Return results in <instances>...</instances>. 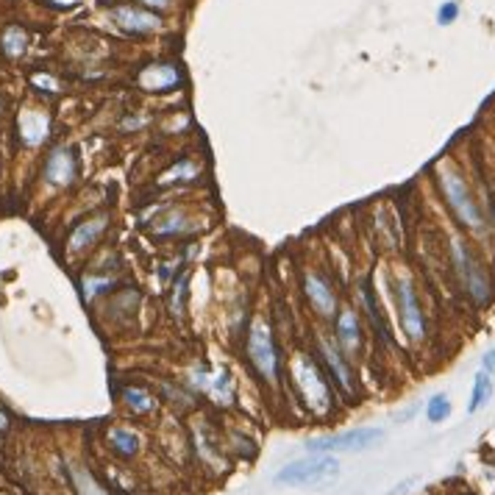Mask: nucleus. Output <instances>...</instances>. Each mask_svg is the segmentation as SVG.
Returning <instances> with one entry per match:
<instances>
[{
  "label": "nucleus",
  "instance_id": "f257e3e1",
  "mask_svg": "<svg viewBox=\"0 0 495 495\" xmlns=\"http://www.w3.org/2000/svg\"><path fill=\"white\" fill-rule=\"evenodd\" d=\"M337 462L331 456H312V459H298L287 468H281L276 481L289 484V487H314V484L337 479Z\"/></svg>",
  "mask_w": 495,
  "mask_h": 495
},
{
  "label": "nucleus",
  "instance_id": "f03ea898",
  "mask_svg": "<svg viewBox=\"0 0 495 495\" xmlns=\"http://www.w3.org/2000/svg\"><path fill=\"white\" fill-rule=\"evenodd\" d=\"M440 186H443L445 201H448V206L454 209V214H456L465 226H470V229H481V223H484V220H481V211L476 206V201L470 198L465 181H462L454 170H443Z\"/></svg>",
  "mask_w": 495,
  "mask_h": 495
},
{
  "label": "nucleus",
  "instance_id": "7ed1b4c3",
  "mask_svg": "<svg viewBox=\"0 0 495 495\" xmlns=\"http://www.w3.org/2000/svg\"><path fill=\"white\" fill-rule=\"evenodd\" d=\"M248 356H251V362L256 365V370H259L267 381H276V376H279V356H276L273 334H270V329H267L261 320H256V323L251 326V334H248Z\"/></svg>",
  "mask_w": 495,
  "mask_h": 495
},
{
  "label": "nucleus",
  "instance_id": "20e7f679",
  "mask_svg": "<svg viewBox=\"0 0 495 495\" xmlns=\"http://www.w3.org/2000/svg\"><path fill=\"white\" fill-rule=\"evenodd\" d=\"M384 437L381 429H351L342 434H331L323 440H312L306 445L309 454H342V451H365L373 443H379Z\"/></svg>",
  "mask_w": 495,
  "mask_h": 495
},
{
  "label": "nucleus",
  "instance_id": "39448f33",
  "mask_svg": "<svg viewBox=\"0 0 495 495\" xmlns=\"http://www.w3.org/2000/svg\"><path fill=\"white\" fill-rule=\"evenodd\" d=\"M451 254H454L456 270H459V276H462V284L468 287L470 298H473L476 304H487V301H490V292H493L487 273L476 264L473 254H470L462 242H454V245H451Z\"/></svg>",
  "mask_w": 495,
  "mask_h": 495
},
{
  "label": "nucleus",
  "instance_id": "423d86ee",
  "mask_svg": "<svg viewBox=\"0 0 495 495\" xmlns=\"http://www.w3.org/2000/svg\"><path fill=\"white\" fill-rule=\"evenodd\" d=\"M292 370H295V381H298V387L304 392L306 404L312 406V412L326 415L329 406H331V401H329V387H326L320 370H317L309 359H298V362L292 365Z\"/></svg>",
  "mask_w": 495,
  "mask_h": 495
},
{
  "label": "nucleus",
  "instance_id": "0eeeda50",
  "mask_svg": "<svg viewBox=\"0 0 495 495\" xmlns=\"http://www.w3.org/2000/svg\"><path fill=\"white\" fill-rule=\"evenodd\" d=\"M189 381H192L201 392L211 395L217 404H231V401H234V379H231L229 370H214V373H209L206 367H201V370L195 367V370L189 373Z\"/></svg>",
  "mask_w": 495,
  "mask_h": 495
},
{
  "label": "nucleus",
  "instance_id": "6e6552de",
  "mask_svg": "<svg viewBox=\"0 0 495 495\" xmlns=\"http://www.w3.org/2000/svg\"><path fill=\"white\" fill-rule=\"evenodd\" d=\"M398 301H401V320H404V329L412 339L423 337V312L417 306L415 292H412V284L406 279H398Z\"/></svg>",
  "mask_w": 495,
  "mask_h": 495
},
{
  "label": "nucleus",
  "instance_id": "1a4fd4ad",
  "mask_svg": "<svg viewBox=\"0 0 495 495\" xmlns=\"http://www.w3.org/2000/svg\"><path fill=\"white\" fill-rule=\"evenodd\" d=\"M111 17H114L117 26H123L126 31H134V34H145V31L159 28L156 14L142 11V9H134V6H117V9H111Z\"/></svg>",
  "mask_w": 495,
  "mask_h": 495
},
{
  "label": "nucleus",
  "instance_id": "9d476101",
  "mask_svg": "<svg viewBox=\"0 0 495 495\" xmlns=\"http://www.w3.org/2000/svg\"><path fill=\"white\" fill-rule=\"evenodd\" d=\"M320 356L326 359V365H329V370H331V376L337 379L339 390L348 392V395H354V376H351V367H348L345 356L339 354L329 339H320Z\"/></svg>",
  "mask_w": 495,
  "mask_h": 495
},
{
  "label": "nucleus",
  "instance_id": "9b49d317",
  "mask_svg": "<svg viewBox=\"0 0 495 495\" xmlns=\"http://www.w3.org/2000/svg\"><path fill=\"white\" fill-rule=\"evenodd\" d=\"M45 176L48 181L56 184V186H64V184L73 181L76 176V164H73V154L67 148H56L45 164Z\"/></svg>",
  "mask_w": 495,
  "mask_h": 495
},
{
  "label": "nucleus",
  "instance_id": "f8f14e48",
  "mask_svg": "<svg viewBox=\"0 0 495 495\" xmlns=\"http://www.w3.org/2000/svg\"><path fill=\"white\" fill-rule=\"evenodd\" d=\"M306 298L312 301V306L317 309L320 314H334L337 309V298L334 292L329 289V284L320 279V276H306Z\"/></svg>",
  "mask_w": 495,
  "mask_h": 495
},
{
  "label": "nucleus",
  "instance_id": "ddd939ff",
  "mask_svg": "<svg viewBox=\"0 0 495 495\" xmlns=\"http://www.w3.org/2000/svg\"><path fill=\"white\" fill-rule=\"evenodd\" d=\"M337 339H339V345H342L348 354H356V348H359V320H356V312L345 309V312L339 314Z\"/></svg>",
  "mask_w": 495,
  "mask_h": 495
},
{
  "label": "nucleus",
  "instance_id": "4468645a",
  "mask_svg": "<svg viewBox=\"0 0 495 495\" xmlns=\"http://www.w3.org/2000/svg\"><path fill=\"white\" fill-rule=\"evenodd\" d=\"M173 84H179V70L173 67H148L139 73L142 89H170Z\"/></svg>",
  "mask_w": 495,
  "mask_h": 495
},
{
  "label": "nucleus",
  "instance_id": "2eb2a0df",
  "mask_svg": "<svg viewBox=\"0 0 495 495\" xmlns=\"http://www.w3.org/2000/svg\"><path fill=\"white\" fill-rule=\"evenodd\" d=\"M67 473H70V479H73V487H76V493L79 495H109L95 481V476L89 473V470H84L81 465H67Z\"/></svg>",
  "mask_w": 495,
  "mask_h": 495
},
{
  "label": "nucleus",
  "instance_id": "dca6fc26",
  "mask_svg": "<svg viewBox=\"0 0 495 495\" xmlns=\"http://www.w3.org/2000/svg\"><path fill=\"white\" fill-rule=\"evenodd\" d=\"M104 229H106V217L89 220V223H81L79 229L73 231V236H70V248H73V251H84L89 242L98 239V234H101Z\"/></svg>",
  "mask_w": 495,
  "mask_h": 495
},
{
  "label": "nucleus",
  "instance_id": "f3484780",
  "mask_svg": "<svg viewBox=\"0 0 495 495\" xmlns=\"http://www.w3.org/2000/svg\"><path fill=\"white\" fill-rule=\"evenodd\" d=\"M20 129H23V139H26L28 145H36V142H42V136H45V131H48V117L31 111V114H26V117L20 120Z\"/></svg>",
  "mask_w": 495,
  "mask_h": 495
},
{
  "label": "nucleus",
  "instance_id": "a211bd4d",
  "mask_svg": "<svg viewBox=\"0 0 495 495\" xmlns=\"http://www.w3.org/2000/svg\"><path fill=\"white\" fill-rule=\"evenodd\" d=\"M3 53L6 56H20V53L26 51V45H28V36H26V31L20 26H11V28H6L3 31Z\"/></svg>",
  "mask_w": 495,
  "mask_h": 495
},
{
  "label": "nucleus",
  "instance_id": "6ab92c4d",
  "mask_svg": "<svg viewBox=\"0 0 495 495\" xmlns=\"http://www.w3.org/2000/svg\"><path fill=\"white\" fill-rule=\"evenodd\" d=\"M490 395H493V381H490L484 373H479V376H476V384H473V395H470L468 412H479V409L490 401Z\"/></svg>",
  "mask_w": 495,
  "mask_h": 495
},
{
  "label": "nucleus",
  "instance_id": "aec40b11",
  "mask_svg": "<svg viewBox=\"0 0 495 495\" xmlns=\"http://www.w3.org/2000/svg\"><path fill=\"white\" fill-rule=\"evenodd\" d=\"M111 443H114V448H117L120 454H126V456H134L136 448H139L136 434H134V431H126V429H114V431H111Z\"/></svg>",
  "mask_w": 495,
  "mask_h": 495
},
{
  "label": "nucleus",
  "instance_id": "412c9836",
  "mask_svg": "<svg viewBox=\"0 0 495 495\" xmlns=\"http://www.w3.org/2000/svg\"><path fill=\"white\" fill-rule=\"evenodd\" d=\"M195 176H198V167H195L192 161H181V164H176L173 170H167V173L161 176V184L189 181V179H195Z\"/></svg>",
  "mask_w": 495,
  "mask_h": 495
},
{
  "label": "nucleus",
  "instance_id": "4be33fe9",
  "mask_svg": "<svg viewBox=\"0 0 495 495\" xmlns=\"http://www.w3.org/2000/svg\"><path fill=\"white\" fill-rule=\"evenodd\" d=\"M126 404H129L134 412H151V409H154L151 395H148L145 390H139V387H131V390H126Z\"/></svg>",
  "mask_w": 495,
  "mask_h": 495
},
{
  "label": "nucleus",
  "instance_id": "5701e85b",
  "mask_svg": "<svg viewBox=\"0 0 495 495\" xmlns=\"http://www.w3.org/2000/svg\"><path fill=\"white\" fill-rule=\"evenodd\" d=\"M451 412V404H448V395H434L431 401H429V406H426V417L431 420V423H437V420H445Z\"/></svg>",
  "mask_w": 495,
  "mask_h": 495
},
{
  "label": "nucleus",
  "instance_id": "b1692460",
  "mask_svg": "<svg viewBox=\"0 0 495 495\" xmlns=\"http://www.w3.org/2000/svg\"><path fill=\"white\" fill-rule=\"evenodd\" d=\"M456 14H459V6H456V3H445V6H440V11H437V20H440L443 26H448V23L456 20Z\"/></svg>",
  "mask_w": 495,
  "mask_h": 495
},
{
  "label": "nucleus",
  "instance_id": "393cba45",
  "mask_svg": "<svg viewBox=\"0 0 495 495\" xmlns=\"http://www.w3.org/2000/svg\"><path fill=\"white\" fill-rule=\"evenodd\" d=\"M484 370H490V373H495V348L484 356Z\"/></svg>",
  "mask_w": 495,
  "mask_h": 495
},
{
  "label": "nucleus",
  "instance_id": "a878e982",
  "mask_svg": "<svg viewBox=\"0 0 495 495\" xmlns=\"http://www.w3.org/2000/svg\"><path fill=\"white\" fill-rule=\"evenodd\" d=\"M145 6H154V9H164V6H170V0H142Z\"/></svg>",
  "mask_w": 495,
  "mask_h": 495
},
{
  "label": "nucleus",
  "instance_id": "bb28decb",
  "mask_svg": "<svg viewBox=\"0 0 495 495\" xmlns=\"http://www.w3.org/2000/svg\"><path fill=\"white\" fill-rule=\"evenodd\" d=\"M34 81H36V84H42V86H51V92H56V84H53L51 79H45V76H36Z\"/></svg>",
  "mask_w": 495,
  "mask_h": 495
},
{
  "label": "nucleus",
  "instance_id": "cd10ccee",
  "mask_svg": "<svg viewBox=\"0 0 495 495\" xmlns=\"http://www.w3.org/2000/svg\"><path fill=\"white\" fill-rule=\"evenodd\" d=\"M6 426H9V420H6V415H3V412H0V431H3V429H6Z\"/></svg>",
  "mask_w": 495,
  "mask_h": 495
},
{
  "label": "nucleus",
  "instance_id": "c85d7f7f",
  "mask_svg": "<svg viewBox=\"0 0 495 495\" xmlns=\"http://www.w3.org/2000/svg\"><path fill=\"white\" fill-rule=\"evenodd\" d=\"M56 3H73V0H56Z\"/></svg>",
  "mask_w": 495,
  "mask_h": 495
}]
</instances>
